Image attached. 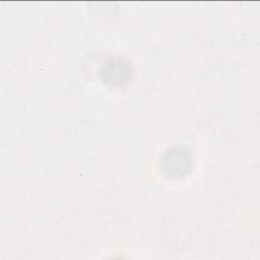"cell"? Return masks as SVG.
I'll use <instances>...</instances> for the list:
<instances>
[{
	"label": "cell",
	"instance_id": "cell-1",
	"mask_svg": "<svg viewBox=\"0 0 260 260\" xmlns=\"http://www.w3.org/2000/svg\"><path fill=\"white\" fill-rule=\"evenodd\" d=\"M189 155L187 151L181 149H173L170 150L164 159L165 171L171 175L178 176L179 174L186 172L188 170V166L190 164Z\"/></svg>",
	"mask_w": 260,
	"mask_h": 260
},
{
	"label": "cell",
	"instance_id": "cell-2",
	"mask_svg": "<svg viewBox=\"0 0 260 260\" xmlns=\"http://www.w3.org/2000/svg\"><path fill=\"white\" fill-rule=\"evenodd\" d=\"M103 74L106 75L105 80H107V82H111L113 84L123 83L130 78V66L122 61H114L107 64Z\"/></svg>",
	"mask_w": 260,
	"mask_h": 260
}]
</instances>
